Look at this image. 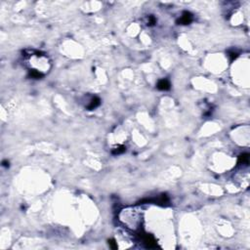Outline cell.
<instances>
[{
    "mask_svg": "<svg viewBox=\"0 0 250 250\" xmlns=\"http://www.w3.org/2000/svg\"><path fill=\"white\" fill-rule=\"evenodd\" d=\"M119 220L126 228L138 231L143 224V213L136 208H126L120 211Z\"/></svg>",
    "mask_w": 250,
    "mask_h": 250,
    "instance_id": "cell-1",
    "label": "cell"
},
{
    "mask_svg": "<svg viewBox=\"0 0 250 250\" xmlns=\"http://www.w3.org/2000/svg\"><path fill=\"white\" fill-rule=\"evenodd\" d=\"M193 21V15L190 12H184L181 18L179 19V25H189L190 23Z\"/></svg>",
    "mask_w": 250,
    "mask_h": 250,
    "instance_id": "cell-2",
    "label": "cell"
},
{
    "mask_svg": "<svg viewBox=\"0 0 250 250\" xmlns=\"http://www.w3.org/2000/svg\"><path fill=\"white\" fill-rule=\"evenodd\" d=\"M143 241H144V243L146 244V246L149 247V248H153V247L156 246V242H155V238L150 234L145 235V237H143Z\"/></svg>",
    "mask_w": 250,
    "mask_h": 250,
    "instance_id": "cell-3",
    "label": "cell"
},
{
    "mask_svg": "<svg viewBox=\"0 0 250 250\" xmlns=\"http://www.w3.org/2000/svg\"><path fill=\"white\" fill-rule=\"evenodd\" d=\"M170 82L168 81L167 79H161L159 80L157 82V89L161 90V91H166V90H169L170 89Z\"/></svg>",
    "mask_w": 250,
    "mask_h": 250,
    "instance_id": "cell-4",
    "label": "cell"
},
{
    "mask_svg": "<svg viewBox=\"0 0 250 250\" xmlns=\"http://www.w3.org/2000/svg\"><path fill=\"white\" fill-rule=\"evenodd\" d=\"M249 162V153H242L238 156V164H248Z\"/></svg>",
    "mask_w": 250,
    "mask_h": 250,
    "instance_id": "cell-5",
    "label": "cell"
},
{
    "mask_svg": "<svg viewBox=\"0 0 250 250\" xmlns=\"http://www.w3.org/2000/svg\"><path fill=\"white\" fill-rule=\"evenodd\" d=\"M100 103H101V100L100 99H99L98 97H94L92 99V101L90 102V105L88 106V109L91 110V109H96V107H97L99 105H100Z\"/></svg>",
    "mask_w": 250,
    "mask_h": 250,
    "instance_id": "cell-6",
    "label": "cell"
},
{
    "mask_svg": "<svg viewBox=\"0 0 250 250\" xmlns=\"http://www.w3.org/2000/svg\"><path fill=\"white\" fill-rule=\"evenodd\" d=\"M125 150H126V148L124 146H119L117 148H115V149H113L112 153L113 155H121V153H123Z\"/></svg>",
    "mask_w": 250,
    "mask_h": 250,
    "instance_id": "cell-7",
    "label": "cell"
},
{
    "mask_svg": "<svg viewBox=\"0 0 250 250\" xmlns=\"http://www.w3.org/2000/svg\"><path fill=\"white\" fill-rule=\"evenodd\" d=\"M155 22H156V20H155V18L153 16H150L149 17V22H148V25H153L155 24Z\"/></svg>",
    "mask_w": 250,
    "mask_h": 250,
    "instance_id": "cell-8",
    "label": "cell"
},
{
    "mask_svg": "<svg viewBox=\"0 0 250 250\" xmlns=\"http://www.w3.org/2000/svg\"><path fill=\"white\" fill-rule=\"evenodd\" d=\"M109 243L110 244V246H112V248H113V249L117 248V243H116L115 241L113 240V239H110V240L109 241Z\"/></svg>",
    "mask_w": 250,
    "mask_h": 250,
    "instance_id": "cell-9",
    "label": "cell"
},
{
    "mask_svg": "<svg viewBox=\"0 0 250 250\" xmlns=\"http://www.w3.org/2000/svg\"><path fill=\"white\" fill-rule=\"evenodd\" d=\"M230 56L232 57V60H234V59H235V58L237 57V53H231V54H230Z\"/></svg>",
    "mask_w": 250,
    "mask_h": 250,
    "instance_id": "cell-10",
    "label": "cell"
}]
</instances>
